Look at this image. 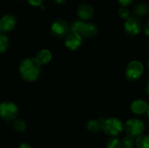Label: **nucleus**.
<instances>
[{"mask_svg": "<svg viewBox=\"0 0 149 148\" xmlns=\"http://www.w3.org/2000/svg\"><path fill=\"white\" fill-rule=\"evenodd\" d=\"M19 71L24 80L31 82L35 81L40 75L41 65L36 58H26L20 62Z\"/></svg>", "mask_w": 149, "mask_h": 148, "instance_id": "obj_1", "label": "nucleus"}, {"mask_svg": "<svg viewBox=\"0 0 149 148\" xmlns=\"http://www.w3.org/2000/svg\"><path fill=\"white\" fill-rule=\"evenodd\" d=\"M103 130L109 136H115L120 134L123 130V124L119 119L116 118H109L104 120Z\"/></svg>", "mask_w": 149, "mask_h": 148, "instance_id": "obj_2", "label": "nucleus"}, {"mask_svg": "<svg viewBox=\"0 0 149 148\" xmlns=\"http://www.w3.org/2000/svg\"><path fill=\"white\" fill-rule=\"evenodd\" d=\"M125 129L128 136L132 138H137L143 134L145 131L143 122L137 118H132L126 122Z\"/></svg>", "mask_w": 149, "mask_h": 148, "instance_id": "obj_3", "label": "nucleus"}, {"mask_svg": "<svg viewBox=\"0 0 149 148\" xmlns=\"http://www.w3.org/2000/svg\"><path fill=\"white\" fill-rule=\"evenodd\" d=\"M18 115V108L12 102H3L0 104V118L7 121L15 120Z\"/></svg>", "mask_w": 149, "mask_h": 148, "instance_id": "obj_4", "label": "nucleus"}, {"mask_svg": "<svg viewBox=\"0 0 149 148\" xmlns=\"http://www.w3.org/2000/svg\"><path fill=\"white\" fill-rule=\"evenodd\" d=\"M143 73V65L139 61L134 60L130 62L127 67L126 76L130 82H135L140 78Z\"/></svg>", "mask_w": 149, "mask_h": 148, "instance_id": "obj_5", "label": "nucleus"}, {"mask_svg": "<svg viewBox=\"0 0 149 148\" xmlns=\"http://www.w3.org/2000/svg\"><path fill=\"white\" fill-rule=\"evenodd\" d=\"M142 28L141 21L136 16H130L125 23V30L130 36H136Z\"/></svg>", "mask_w": 149, "mask_h": 148, "instance_id": "obj_6", "label": "nucleus"}, {"mask_svg": "<svg viewBox=\"0 0 149 148\" xmlns=\"http://www.w3.org/2000/svg\"><path fill=\"white\" fill-rule=\"evenodd\" d=\"M69 30V26L65 20L58 19L52 23L51 26V33L55 37H63Z\"/></svg>", "mask_w": 149, "mask_h": 148, "instance_id": "obj_7", "label": "nucleus"}, {"mask_svg": "<svg viewBox=\"0 0 149 148\" xmlns=\"http://www.w3.org/2000/svg\"><path fill=\"white\" fill-rule=\"evenodd\" d=\"M83 39L81 34L79 33H72L67 35L65 39V44L68 49L71 50H76L82 44Z\"/></svg>", "mask_w": 149, "mask_h": 148, "instance_id": "obj_8", "label": "nucleus"}, {"mask_svg": "<svg viewBox=\"0 0 149 148\" xmlns=\"http://www.w3.org/2000/svg\"><path fill=\"white\" fill-rule=\"evenodd\" d=\"M16 24V18L13 15H6L0 20V28L2 31L8 32L13 30Z\"/></svg>", "mask_w": 149, "mask_h": 148, "instance_id": "obj_9", "label": "nucleus"}, {"mask_svg": "<svg viewBox=\"0 0 149 148\" xmlns=\"http://www.w3.org/2000/svg\"><path fill=\"white\" fill-rule=\"evenodd\" d=\"M77 15L82 20H90L94 15V10L90 4H82L77 8Z\"/></svg>", "mask_w": 149, "mask_h": 148, "instance_id": "obj_10", "label": "nucleus"}, {"mask_svg": "<svg viewBox=\"0 0 149 148\" xmlns=\"http://www.w3.org/2000/svg\"><path fill=\"white\" fill-rule=\"evenodd\" d=\"M98 28L97 26L93 23H87L84 25L81 33L82 36L87 38H93L97 35Z\"/></svg>", "mask_w": 149, "mask_h": 148, "instance_id": "obj_11", "label": "nucleus"}, {"mask_svg": "<svg viewBox=\"0 0 149 148\" xmlns=\"http://www.w3.org/2000/svg\"><path fill=\"white\" fill-rule=\"evenodd\" d=\"M147 108H148V104L143 100H135L131 104V110L136 114H142L145 113L147 110Z\"/></svg>", "mask_w": 149, "mask_h": 148, "instance_id": "obj_12", "label": "nucleus"}, {"mask_svg": "<svg viewBox=\"0 0 149 148\" xmlns=\"http://www.w3.org/2000/svg\"><path fill=\"white\" fill-rule=\"evenodd\" d=\"M104 119L103 118L93 119V120H89L88 123H87V129L90 131L96 133V132L103 129V123H104Z\"/></svg>", "mask_w": 149, "mask_h": 148, "instance_id": "obj_13", "label": "nucleus"}, {"mask_svg": "<svg viewBox=\"0 0 149 148\" xmlns=\"http://www.w3.org/2000/svg\"><path fill=\"white\" fill-rule=\"evenodd\" d=\"M36 59L40 65H46L50 62L52 59V54L47 49H42L38 52Z\"/></svg>", "mask_w": 149, "mask_h": 148, "instance_id": "obj_14", "label": "nucleus"}, {"mask_svg": "<svg viewBox=\"0 0 149 148\" xmlns=\"http://www.w3.org/2000/svg\"><path fill=\"white\" fill-rule=\"evenodd\" d=\"M134 14L138 17H143L149 12V7L145 3H139L133 9Z\"/></svg>", "mask_w": 149, "mask_h": 148, "instance_id": "obj_15", "label": "nucleus"}, {"mask_svg": "<svg viewBox=\"0 0 149 148\" xmlns=\"http://www.w3.org/2000/svg\"><path fill=\"white\" fill-rule=\"evenodd\" d=\"M135 145L138 148H149V136L141 135L136 138Z\"/></svg>", "mask_w": 149, "mask_h": 148, "instance_id": "obj_16", "label": "nucleus"}, {"mask_svg": "<svg viewBox=\"0 0 149 148\" xmlns=\"http://www.w3.org/2000/svg\"><path fill=\"white\" fill-rule=\"evenodd\" d=\"M85 24L86 23H84V21H82V20H76L71 23L70 28H71V30L72 32L81 33V30H82L83 28H84Z\"/></svg>", "mask_w": 149, "mask_h": 148, "instance_id": "obj_17", "label": "nucleus"}, {"mask_svg": "<svg viewBox=\"0 0 149 148\" xmlns=\"http://www.w3.org/2000/svg\"><path fill=\"white\" fill-rule=\"evenodd\" d=\"M13 128L17 132H23L26 129V125L23 120L20 119H15L13 123Z\"/></svg>", "mask_w": 149, "mask_h": 148, "instance_id": "obj_18", "label": "nucleus"}, {"mask_svg": "<svg viewBox=\"0 0 149 148\" xmlns=\"http://www.w3.org/2000/svg\"><path fill=\"white\" fill-rule=\"evenodd\" d=\"M9 46V39L7 36L0 34V53H3L7 49Z\"/></svg>", "mask_w": 149, "mask_h": 148, "instance_id": "obj_19", "label": "nucleus"}, {"mask_svg": "<svg viewBox=\"0 0 149 148\" xmlns=\"http://www.w3.org/2000/svg\"><path fill=\"white\" fill-rule=\"evenodd\" d=\"M135 142L133 138L131 136H126L124 138L121 142V146L122 148H133Z\"/></svg>", "mask_w": 149, "mask_h": 148, "instance_id": "obj_20", "label": "nucleus"}, {"mask_svg": "<svg viewBox=\"0 0 149 148\" xmlns=\"http://www.w3.org/2000/svg\"><path fill=\"white\" fill-rule=\"evenodd\" d=\"M106 148H122L121 142L116 137H112L108 141Z\"/></svg>", "mask_w": 149, "mask_h": 148, "instance_id": "obj_21", "label": "nucleus"}, {"mask_svg": "<svg viewBox=\"0 0 149 148\" xmlns=\"http://www.w3.org/2000/svg\"><path fill=\"white\" fill-rule=\"evenodd\" d=\"M130 10L127 8H126V7H122L119 10V16H120V17H122L123 19H126L127 20L130 17Z\"/></svg>", "mask_w": 149, "mask_h": 148, "instance_id": "obj_22", "label": "nucleus"}, {"mask_svg": "<svg viewBox=\"0 0 149 148\" xmlns=\"http://www.w3.org/2000/svg\"><path fill=\"white\" fill-rule=\"evenodd\" d=\"M44 0H28V2L33 7H39L42 6Z\"/></svg>", "mask_w": 149, "mask_h": 148, "instance_id": "obj_23", "label": "nucleus"}, {"mask_svg": "<svg viewBox=\"0 0 149 148\" xmlns=\"http://www.w3.org/2000/svg\"><path fill=\"white\" fill-rule=\"evenodd\" d=\"M132 1H133V0H118L119 4L123 6V7H126V6L130 4L132 2Z\"/></svg>", "mask_w": 149, "mask_h": 148, "instance_id": "obj_24", "label": "nucleus"}, {"mask_svg": "<svg viewBox=\"0 0 149 148\" xmlns=\"http://www.w3.org/2000/svg\"><path fill=\"white\" fill-rule=\"evenodd\" d=\"M143 30L145 34L149 37V20L145 23V25H144Z\"/></svg>", "mask_w": 149, "mask_h": 148, "instance_id": "obj_25", "label": "nucleus"}, {"mask_svg": "<svg viewBox=\"0 0 149 148\" xmlns=\"http://www.w3.org/2000/svg\"><path fill=\"white\" fill-rule=\"evenodd\" d=\"M18 148H31V147L28 143H22L19 145Z\"/></svg>", "mask_w": 149, "mask_h": 148, "instance_id": "obj_26", "label": "nucleus"}, {"mask_svg": "<svg viewBox=\"0 0 149 148\" xmlns=\"http://www.w3.org/2000/svg\"><path fill=\"white\" fill-rule=\"evenodd\" d=\"M55 2H56L57 4H63V3H65V1H66V0H53Z\"/></svg>", "mask_w": 149, "mask_h": 148, "instance_id": "obj_27", "label": "nucleus"}, {"mask_svg": "<svg viewBox=\"0 0 149 148\" xmlns=\"http://www.w3.org/2000/svg\"><path fill=\"white\" fill-rule=\"evenodd\" d=\"M146 92L148 94V95L149 96V81H148L146 84Z\"/></svg>", "mask_w": 149, "mask_h": 148, "instance_id": "obj_28", "label": "nucleus"}, {"mask_svg": "<svg viewBox=\"0 0 149 148\" xmlns=\"http://www.w3.org/2000/svg\"><path fill=\"white\" fill-rule=\"evenodd\" d=\"M146 112H147V115H148V117L149 118V104L148 105V108H147Z\"/></svg>", "mask_w": 149, "mask_h": 148, "instance_id": "obj_29", "label": "nucleus"}, {"mask_svg": "<svg viewBox=\"0 0 149 148\" xmlns=\"http://www.w3.org/2000/svg\"><path fill=\"white\" fill-rule=\"evenodd\" d=\"M148 71H149V61H148Z\"/></svg>", "mask_w": 149, "mask_h": 148, "instance_id": "obj_30", "label": "nucleus"}, {"mask_svg": "<svg viewBox=\"0 0 149 148\" xmlns=\"http://www.w3.org/2000/svg\"><path fill=\"white\" fill-rule=\"evenodd\" d=\"M1 28H0V34H1Z\"/></svg>", "mask_w": 149, "mask_h": 148, "instance_id": "obj_31", "label": "nucleus"}, {"mask_svg": "<svg viewBox=\"0 0 149 148\" xmlns=\"http://www.w3.org/2000/svg\"><path fill=\"white\" fill-rule=\"evenodd\" d=\"M18 1H21V0H18Z\"/></svg>", "mask_w": 149, "mask_h": 148, "instance_id": "obj_32", "label": "nucleus"}]
</instances>
